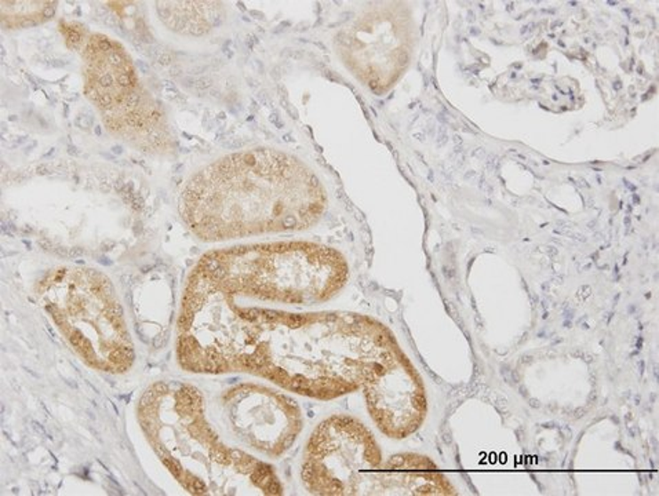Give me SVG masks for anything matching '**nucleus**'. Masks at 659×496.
Here are the masks:
<instances>
[{
	"instance_id": "f257e3e1",
	"label": "nucleus",
	"mask_w": 659,
	"mask_h": 496,
	"mask_svg": "<svg viewBox=\"0 0 659 496\" xmlns=\"http://www.w3.org/2000/svg\"><path fill=\"white\" fill-rule=\"evenodd\" d=\"M348 280L344 255L319 243L209 252L188 277L178 364L190 374L254 375L322 402L360 392L353 363L368 316L316 309Z\"/></svg>"
},
{
	"instance_id": "f03ea898",
	"label": "nucleus",
	"mask_w": 659,
	"mask_h": 496,
	"mask_svg": "<svg viewBox=\"0 0 659 496\" xmlns=\"http://www.w3.org/2000/svg\"><path fill=\"white\" fill-rule=\"evenodd\" d=\"M327 209V190L312 170L265 149L207 165L181 196L182 218L205 242L300 232L319 224Z\"/></svg>"
},
{
	"instance_id": "7ed1b4c3",
	"label": "nucleus",
	"mask_w": 659,
	"mask_h": 496,
	"mask_svg": "<svg viewBox=\"0 0 659 496\" xmlns=\"http://www.w3.org/2000/svg\"><path fill=\"white\" fill-rule=\"evenodd\" d=\"M137 420L157 460L192 495H282L285 491L270 463L220 436L195 385L152 383L140 397Z\"/></svg>"
},
{
	"instance_id": "20e7f679",
	"label": "nucleus",
	"mask_w": 659,
	"mask_h": 496,
	"mask_svg": "<svg viewBox=\"0 0 659 496\" xmlns=\"http://www.w3.org/2000/svg\"><path fill=\"white\" fill-rule=\"evenodd\" d=\"M76 272L69 277L67 269L50 276L47 285V312L64 340L84 364L107 374H123L134 364L135 348L111 283L94 270Z\"/></svg>"
},
{
	"instance_id": "39448f33",
	"label": "nucleus",
	"mask_w": 659,
	"mask_h": 496,
	"mask_svg": "<svg viewBox=\"0 0 659 496\" xmlns=\"http://www.w3.org/2000/svg\"><path fill=\"white\" fill-rule=\"evenodd\" d=\"M385 452L365 420L333 413L310 433L301 458L300 477L310 495H377Z\"/></svg>"
},
{
	"instance_id": "423d86ee",
	"label": "nucleus",
	"mask_w": 659,
	"mask_h": 496,
	"mask_svg": "<svg viewBox=\"0 0 659 496\" xmlns=\"http://www.w3.org/2000/svg\"><path fill=\"white\" fill-rule=\"evenodd\" d=\"M217 407L233 444L267 462L285 457L304 429V415L294 398L262 383L227 388Z\"/></svg>"
},
{
	"instance_id": "0eeeda50",
	"label": "nucleus",
	"mask_w": 659,
	"mask_h": 496,
	"mask_svg": "<svg viewBox=\"0 0 659 496\" xmlns=\"http://www.w3.org/2000/svg\"><path fill=\"white\" fill-rule=\"evenodd\" d=\"M440 466L423 453H390L385 458L378 477L377 495H457Z\"/></svg>"
},
{
	"instance_id": "6e6552de",
	"label": "nucleus",
	"mask_w": 659,
	"mask_h": 496,
	"mask_svg": "<svg viewBox=\"0 0 659 496\" xmlns=\"http://www.w3.org/2000/svg\"><path fill=\"white\" fill-rule=\"evenodd\" d=\"M170 62H172V57H170V54H162L159 57V64L160 65H169Z\"/></svg>"
},
{
	"instance_id": "1a4fd4ad",
	"label": "nucleus",
	"mask_w": 659,
	"mask_h": 496,
	"mask_svg": "<svg viewBox=\"0 0 659 496\" xmlns=\"http://www.w3.org/2000/svg\"><path fill=\"white\" fill-rule=\"evenodd\" d=\"M68 154L71 155V156H76V155H79V150H77L76 147H74V145L68 144Z\"/></svg>"
},
{
	"instance_id": "9d476101",
	"label": "nucleus",
	"mask_w": 659,
	"mask_h": 496,
	"mask_svg": "<svg viewBox=\"0 0 659 496\" xmlns=\"http://www.w3.org/2000/svg\"><path fill=\"white\" fill-rule=\"evenodd\" d=\"M65 64H67V62L61 61V60H52V62H50V65L54 68H62L65 67Z\"/></svg>"
},
{
	"instance_id": "9b49d317",
	"label": "nucleus",
	"mask_w": 659,
	"mask_h": 496,
	"mask_svg": "<svg viewBox=\"0 0 659 496\" xmlns=\"http://www.w3.org/2000/svg\"><path fill=\"white\" fill-rule=\"evenodd\" d=\"M137 67H139L140 69H141V71L144 72V74H148V72H149V67H148V65L145 64L144 61L137 62Z\"/></svg>"
},
{
	"instance_id": "f8f14e48",
	"label": "nucleus",
	"mask_w": 659,
	"mask_h": 496,
	"mask_svg": "<svg viewBox=\"0 0 659 496\" xmlns=\"http://www.w3.org/2000/svg\"><path fill=\"white\" fill-rule=\"evenodd\" d=\"M112 152H114L115 155L123 154L122 147H117H117L112 148Z\"/></svg>"
},
{
	"instance_id": "ddd939ff",
	"label": "nucleus",
	"mask_w": 659,
	"mask_h": 496,
	"mask_svg": "<svg viewBox=\"0 0 659 496\" xmlns=\"http://www.w3.org/2000/svg\"><path fill=\"white\" fill-rule=\"evenodd\" d=\"M64 115H65V117H68V115H69V105L65 104Z\"/></svg>"
},
{
	"instance_id": "4468645a",
	"label": "nucleus",
	"mask_w": 659,
	"mask_h": 496,
	"mask_svg": "<svg viewBox=\"0 0 659 496\" xmlns=\"http://www.w3.org/2000/svg\"><path fill=\"white\" fill-rule=\"evenodd\" d=\"M95 134L101 135V129H100V126L95 127Z\"/></svg>"
}]
</instances>
